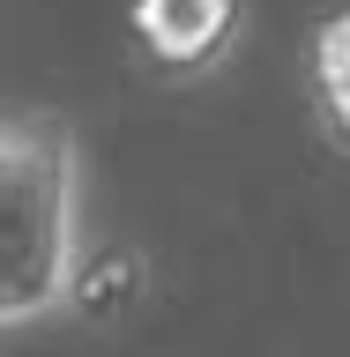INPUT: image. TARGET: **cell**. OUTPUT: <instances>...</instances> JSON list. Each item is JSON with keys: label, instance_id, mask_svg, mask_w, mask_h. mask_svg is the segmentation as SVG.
<instances>
[{"label": "cell", "instance_id": "cell-2", "mask_svg": "<svg viewBox=\"0 0 350 357\" xmlns=\"http://www.w3.org/2000/svg\"><path fill=\"white\" fill-rule=\"evenodd\" d=\"M246 38V0H127V45L156 82H209Z\"/></svg>", "mask_w": 350, "mask_h": 357}, {"label": "cell", "instance_id": "cell-1", "mask_svg": "<svg viewBox=\"0 0 350 357\" xmlns=\"http://www.w3.org/2000/svg\"><path fill=\"white\" fill-rule=\"evenodd\" d=\"M82 261L89 238H82L75 127L60 112L15 105L0 119V320H8V335L60 320Z\"/></svg>", "mask_w": 350, "mask_h": 357}, {"label": "cell", "instance_id": "cell-4", "mask_svg": "<svg viewBox=\"0 0 350 357\" xmlns=\"http://www.w3.org/2000/svg\"><path fill=\"white\" fill-rule=\"evenodd\" d=\"M306 105H313L321 142L335 156H350V8L313 22V38H306Z\"/></svg>", "mask_w": 350, "mask_h": 357}, {"label": "cell", "instance_id": "cell-3", "mask_svg": "<svg viewBox=\"0 0 350 357\" xmlns=\"http://www.w3.org/2000/svg\"><path fill=\"white\" fill-rule=\"evenodd\" d=\"M150 261L134 253V245H89L82 275H75V298H67V320H82V328H119L127 312H142V298H150Z\"/></svg>", "mask_w": 350, "mask_h": 357}]
</instances>
